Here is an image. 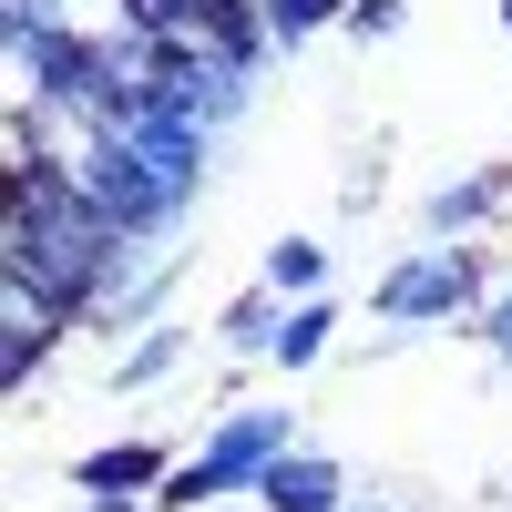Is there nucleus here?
Wrapping results in <instances>:
<instances>
[{
	"instance_id": "nucleus-1",
	"label": "nucleus",
	"mask_w": 512,
	"mask_h": 512,
	"mask_svg": "<svg viewBox=\"0 0 512 512\" xmlns=\"http://www.w3.org/2000/svg\"><path fill=\"white\" fill-rule=\"evenodd\" d=\"M287 451H297V410H287V400H226L216 431L175 461V482H164L154 502H164V512H226V502H256V482H267Z\"/></svg>"
},
{
	"instance_id": "nucleus-9",
	"label": "nucleus",
	"mask_w": 512,
	"mask_h": 512,
	"mask_svg": "<svg viewBox=\"0 0 512 512\" xmlns=\"http://www.w3.org/2000/svg\"><path fill=\"white\" fill-rule=\"evenodd\" d=\"M256 277H267L277 297H328L338 287V256H328V236H277L267 256H256Z\"/></svg>"
},
{
	"instance_id": "nucleus-3",
	"label": "nucleus",
	"mask_w": 512,
	"mask_h": 512,
	"mask_svg": "<svg viewBox=\"0 0 512 512\" xmlns=\"http://www.w3.org/2000/svg\"><path fill=\"white\" fill-rule=\"evenodd\" d=\"M164 482H175V441H154V431H123V441H103V451L72 461V492L82 502H154Z\"/></svg>"
},
{
	"instance_id": "nucleus-12",
	"label": "nucleus",
	"mask_w": 512,
	"mask_h": 512,
	"mask_svg": "<svg viewBox=\"0 0 512 512\" xmlns=\"http://www.w3.org/2000/svg\"><path fill=\"white\" fill-rule=\"evenodd\" d=\"M410 21V0H349V41H390Z\"/></svg>"
},
{
	"instance_id": "nucleus-2",
	"label": "nucleus",
	"mask_w": 512,
	"mask_h": 512,
	"mask_svg": "<svg viewBox=\"0 0 512 512\" xmlns=\"http://www.w3.org/2000/svg\"><path fill=\"white\" fill-rule=\"evenodd\" d=\"M502 277H492V256L482 246H410V256H390L379 267V287H369V318L379 328H472V308L492 297Z\"/></svg>"
},
{
	"instance_id": "nucleus-10",
	"label": "nucleus",
	"mask_w": 512,
	"mask_h": 512,
	"mask_svg": "<svg viewBox=\"0 0 512 512\" xmlns=\"http://www.w3.org/2000/svg\"><path fill=\"white\" fill-rule=\"evenodd\" d=\"M256 21H267L277 52H308L318 31H349V0H256Z\"/></svg>"
},
{
	"instance_id": "nucleus-4",
	"label": "nucleus",
	"mask_w": 512,
	"mask_h": 512,
	"mask_svg": "<svg viewBox=\"0 0 512 512\" xmlns=\"http://www.w3.org/2000/svg\"><path fill=\"white\" fill-rule=\"evenodd\" d=\"M502 205H512V164H472V175H451L441 195H420V246H472Z\"/></svg>"
},
{
	"instance_id": "nucleus-8",
	"label": "nucleus",
	"mask_w": 512,
	"mask_h": 512,
	"mask_svg": "<svg viewBox=\"0 0 512 512\" xmlns=\"http://www.w3.org/2000/svg\"><path fill=\"white\" fill-rule=\"evenodd\" d=\"M287 308H297V297H277L267 277H256L246 297H226V318H216V349H236V359H267V349H277V328H287Z\"/></svg>"
},
{
	"instance_id": "nucleus-6",
	"label": "nucleus",
	"mask_w": 512,
	"mask_h": 512,
	"mask_svg": "<svg viewBox=\"0 0 512 512\" xmlns=\"http://www.w3.org/2000/svg\"><path fill=\"white\" fill-rule=\"evenodd\" d=\"M185 359H195V328H185V318H164V328H144V338H123V359L103 369V390H113V400H154Z\"/></svg>"
},
{
	"instance_id": "nucleus-13",
	"label": "nucleus",
	"mask_w": 512,
	"mask_h": 512,
	"mask_svg": "<svg viewBox=\"0 0 512 512\" xmlns=\"http://www.w3.org/2000/svg\"><path fill=\"white\" fill-rule=\"evenodd\" d=\"M492 21H502V41H512V0H492Z\"/></svg>"
},
{
	"instance_id": "nucleus-11",
	"label": "nucleus",
	"mask_w": 512,
	"mask_h": 512,
	"mask_svg": "<svg viewBox=\"0 0 512 512\" xmlns=\"http://www.w3.org/2000/svg\"><path fill=\"white\" fill-rule=\"evenodd\" d=\"M472 338H482V349H492V369H512V277L482 297V308H472Z\"/></svg>"
},
{
	"instance_id": "nucleus-7",
	"label": "nucleus",
	"mask_w": 512,
	"mask_h": 512,
	"mask_svg": "<svg viewBox=\"0 0 512 512\" xmlns=\"http://www.w3.org/2000/svg\"><path fill=\"white\" fill-rule=\"evenodd\" d=\"M338 318H349V308H338V287H328V297H297V308H287V328H277V349H267V369L308 379V369L338 349Z\"/></svg>"
},
{
	"instance_id": "nucleus-5",
	"label": "nucleus",
	"mask_w": 512,
	"mask_h": 512,
	"mask_svg": "<svg viewBox=\"0 0 512 512\" xmlns=\"http://www.w3.org/2000/svg\"><path fill=\"white\" fill-rule=\"evenodd\" d=\"M349 502H359V492H349V461H338V451H308V441L256 482V512H349Z\"/></svg>"
}]
</instances>
